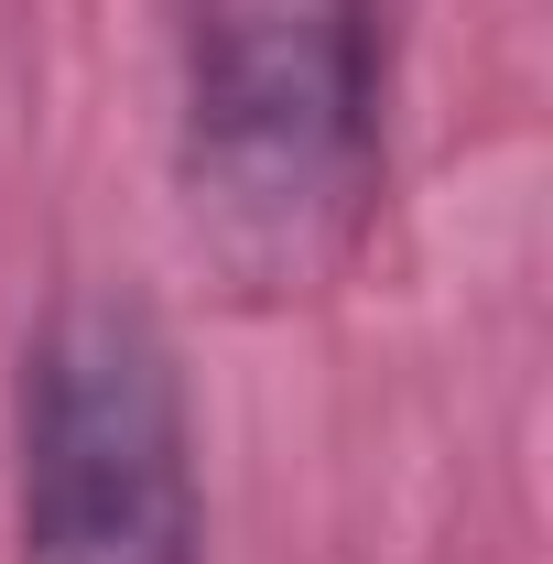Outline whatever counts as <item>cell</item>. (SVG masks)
<instances>
[{"label": "cell", "instance_id": "6da1fadb", "mask_svg": "<svg viewBox=\"0 0 553 564\" xmlns=\"http://www.w3.org/2000/svg\"><path fill=\"white\" fill-rule=\"evenodd\" d=\"M391 185L380 0H185L174 207L239 304H304L369 250Z\"/></svg>", "mask_w": 553, "mask_h": 564}, {"label": "cell", "instance_id": "7a4b0ae2", "mask_svg": "<svg viewBox=\"0 0 553 564\" xmlns=\"http://www.w3.org/2000/svg\"><path fill=\"white\" fill-rule=\"evenodd\" d=\"M11 564H207L185 358L120 282L55 293L22 348Z\"/></svg>", "mask_w": 553, "mask_h": 564}]
</instances>
